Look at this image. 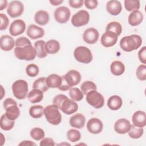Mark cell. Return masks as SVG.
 Masks as SVG:
<instances>
[{
	"instance_id": "6da1fadb",
	"label": "cell",
	"mask_w": 146,
	"mask_h": 146,
	"mask_svg": "<svg viewBox=\"0 0 146 146\" xmlns=\"http://www.w3.org/2000/svg\"><path fill=\"white\" fill-rule=\"evenodd\" d=\"M142 44L141 37L136 34L125 36L120 39V48L125 52H131L138 49Z\"/></svg>"
},
{
	"instance_id": "7a4b0ae2",
	"label": "cell",
	"mask_w": 146,
	"mask_h": 146,
	"mask_svg": "<svg viewBox=\"0 0 146 146\" xmlns=\"http://www.w3.org/2000/svg\"><path fill=\"white\" fill-rule=\"evenodd\" d=\"M15 56L19 60H33L36 56V52L32 45L24 47H15L14 50Z\"/></svg>"
},
{
	"instance_id": "3957f363",
	"label": "cell",
	"mask_w": 146,
	"mask_h": 146,
	"mask_svg": "<svg viewBox=\"0 0 146 146\" xmlns=\"http://www.w3.org/2000/svg\"><path fill=\"white\" fill-rule=\"evenodd\" d=\"M44 115L47 121L52 125H57L62 121L61 113L54 104L48 105L44 108Z\"/></svg>"
},
{
	"instance_id": "277c9868",
	"label": "cell",
	"mask_w": 146,
	"mask_h": 146,
	"mask_svg": "<svg viewBox=\"0 0 146 146\" xmlns=\"http://www.w3.org/2000/svg\"><path fill=\"white\" fill-rule=\"evenodd\" d=\"M11 88L14 96L19 100L25 99L28 95V84L25 80L19 79L15 81Z\"/></svg>"
},
{
	"instance_id": "5b68a950",
	"label": "cell",
	"mask_w": 146,
	"mask_h": 146,
	"mask_svg": "<svg viewBox=\"0 0 146 146\" xmlns=\"http://www.w3.org/2000/svg\"><path fill=\"white\" fill-rule=\"evenodd\" d=\"M75 59L82 63L88 64L92 60V54L90 48L85 46H78L74 51Z\"/></svg>"
},
{
	"instance_id": "8992f818",
	"label": "cell",
	"mask_w": 146,
	"mask_h": 146,
	"mask_svg": "<svg viewBox=\"0 0 146 146\" xmlns=\"http://www.w3.org/2000/svg\"><path fill=\"white\" fill-rule=\"evenodd\" d=\"M87 102L95 108L99 109L104 104V98L103 96L96 90L90 91L86 95Z\"/></svg>"
},
{
	"instance_id": "52a82bcc",
	"label": "cell",
	"mask_w": 146,
	"mask_h": 146,
	"mask_svg": "<svg viewBox=\"0 0 146 146\" xmlns=\"http://www.w3.org/2000/svg\"><path fill=\"white\" fill-rule=\"evenodd\" d=\"M90 21V14L85 10H81L74 14L71 18L72 25L76 27L86 25Z\"/></svg>"
},
{
	"instance_id": "ba28073f",
	"label": "cell",
	"mask_w": 146,
	"mask_h": 146,
	"mask_svg": "<svg viewBox=\"0 0 146 146\" xmlns=\"http://www.w3.org/2000/svg\"><path fill=\"white\" fill-rule=\"evenodd\" d=\"M24 11L23 4L19 1H13L9 3L7 9V13L11 18L20 17Z\"/></svg>"
},
{
	"instance_id": "9c48e42d",
	"label": "cell",
	"mask_w": 146,
	"mask_h": 146,
	"mask_svg": "<svg viewBox=\"0 0 146 146\" xmlns=\"http://www.w3.org/2000/svg\"><path fill=\"white\" fill-rule=\"evenodd\" d=\"M71 11L66 6H60L55 9L54 13V17L55 21L61 24L67 22L70 18Z\"/></svg>"
},
{
	"instance_id": "30bf717a",
	"label": "cell",
	"mask_w": 146,
	"mask_h": 146,
	"mask_svg": "<svg viewBox=\"0 0 146 146\" xmlns=\"http://www.w3.org/2000/svg\"><path fill=\"white\" fill-rule=\"evenodd\" d=\"M26 30L25 22L20 19L14 20L10 24L9 32L11 35L16 36L23 34Z\"/></svg>"
},
{
	"instance_id": "8fae6325",
	"label": "cell",
	"mask_w": 146,
	"mask_h": 146,
	"mask_svg": "<svg viewBox=\"0 0 146 146\" xmlns=\"http://www.w3.org/2000/svg\"><path fill=\"white\" fill-rule=\"evenodd\" d=\"M63 76L67 83L71 87L78 84L81 80L80 72L75 70H70Z\"/></svg>"
},
{
	"instance_id": "7c38bea8",
	"label": "cell",
	"mask_w": 146,
	"mask_h": 146,
	"mask_svg": "<svg viewBox=\"0 0 146 146\" xmlns=\"http://www.w3.org/2000/svg\"><path fill=\"white\" fill-rule=\"evenodd\" d=\"M78 109V104L68 98L62 102L60 110L66 115H71L75 113Z\"/></svg>"
},
{
	"instance_id": "4fadbf2b",
	"label": "cell",
	"mask_w": 146,
	"mask_h": 146,
	"mask_svg": "<svg viewBox=\"0 0 146 146\" xmlns=\"http://www.w3.org/2000/svg\"><path fill=\"white\" fill-rule=\"evenodd\" d=\"M87 128L91 133L98 134L102 131L103 124L99 119L93 117L87 121Z\"/></svg>"
},
{
	"instance_id": "5bb4252c",
	"label": "cell",
	"mask_w": 146,
	"mask_h": 146,
	"mask_svg": "<svg viewBox=\"0 0 146 146\" xmlns=\"http://www.w3.org/2000/svg\"><path fill=\"white\" fill-rule=\"evenodd\" d=\"M118 36L112 32L106 31L101 36V44L105 47H110L114 46L117 41Z\"/></svg>"
},
{
	"instance_id": "9a60e30c",
	"label": "cell",
	"mask_w": 146,
	"mask_h": 146,
	"mask_svg": "<svg viewBox=\"0 0 146 146\" xmlns=\"http://www.w3.org/2000/svg\"><path fill=\"white\" fill-rule=\"evenodd\" d=\"M99 33L95 28H88L86 29L83 34L84 41L88 44H95L98 40Z\"/></svg>"
},
{
	"instance_id": "2e32d148",
	"label": "cell",
	"mask_w": 146,
	"mask_h": 146,
	"mask_svg": "<svg viewBox=\"0 0 146 146\" xmlns=\"http://www.w3.org/2000/svg\"><path fill=\"white\" fill-rule=\"evenodd\" d=\"M130 121L125 119H119L116 121L114 124V129L119 134H125L128 132L131 128Z\"/></svg>"
},
{
	"instance_id": "e0dca14e",
	"label": "cell",
	"mask_w": 146,
	"mask_h": 146,
	"mask_svg": "<svg viewBox=\"0 0 146 146\" xmlns=\"http://www.w3.org/2000/svg\"><path fill=\"white\" fill-rule=\"evenodd\" d=\"M133 125L139 128H143L146 125V113L143 111H137L134 112L132 117Z\"/></svg>"
},
{
	"instance_id": "ac0fdd59",
	"label": "cell",
	"mask_w": 146,
	"mask_h": 146,
	"mask_svg": "<svg viewBox=\"0 0 146 146\" xmlns=\"http://www.w3.org/2000/svg\"><path fill=\"white\" fill-rule=\"evenodd\" d=\"M27 36L32 39L42 38L44 35V30L40 27L32 24L29 26L27 30Z\"/></svg>"
},
{
	"instance_id": "d6986e66",
	"label": "cell",
	"mask_w": 146,
	"mask_h": 146,
	"mask_svg": "<svg viewBox=\"0 0 146 146\" xmlns=\"http://www.w3.org/2000/svg\"><path fill=\"white\" fill-rule=\"evenodd\" d=\"M15 46V42L11 36L8 35H4L1 37L0 47L2 50L9 51L11 50Z\"/></svg>"
},
{
	"instance_id": "ffe728a7",
	"label": "cell",
	"mask_w": 146,
	"mask_h": 146,
	"mask_svg": "<svg viewBox=\"0 0 146 146\" xmlns=\"http://www.w3.org/2000/svg\"><path fill=\"white\" fill-rule=\"evenodd\" d=\"M106 10L110 14L115 16L119 15L121 13L122 10V6L119 1L111 0L107 3Z\"/></svg>"
},
{
	"instance_id": "44dd1931",
	"label": "cell",
	"mask_w": 146,
	"mask_h": 146,
	"mask_svg": "<svg viewBox=\"0 0 146 146\" xmlns=\"http://www.w3.org/2000/svg\"><path fill=\"white\" fill-rule=\"evenodd\" d=\"M69 123L72 127L81 129L84 126L86 118L82 113H78L72 115L70 117Z\"/></svg>"
},
{
	"instance_id": "7402d4cb",
	"label": "cell",
	"mask_w": 146,
	"mask_h": 146,
	"mask_svg": "<svg viewBox=\"0 0 146 146\" xmlns=\"http://www.w3.org/2000/svg\"><path fill=\"white\" fill-rule=\"evenodd\" d=\"M144 16L143 13L139 10L132 11L128 16V23L132 26H137L139 25L143 21Z\"/></svg>"
},
{
	"instance_id": "603a6c76",
	"label": "cell",
	"mask_w": 146,
	"mask_h": 146,
	"mask_svg": "<svg viewBox=\"0 0 146 146\" xmlns=\"http://www.w3.org/2000/svg\"><path fill=\"white\" fill-rule=\"evenodd\" d=\"M46 84L48 88H58L62 84V78L56 74H52L46 78Z\"/></svg>"
},
{
	"instance_id": "cb8c5ba5",
	"label": "cell",
	"mask_w": 146,
	"mask_h": 146,
	"mask_svg": "<svg viewBox=\"0 0 146 146\" xmlns=\"http://www.w3.org/2000/svg\"><path fill=\"white\" fill-rule=\"evenodd\" d=\"M123 104L122 99L118 95H112L107 100L108 107L112 111H116L120 109Z\"/></svg>"
},
{
	"instance_id": "d4e9b609",
	"label": "cell",
	"mask_w": 146,
	"mask_h": 146,
	"mask_svg": "<svg viewBox=\"0 0 146 146\" xmlns=\"http://www.w3.org/2000/svg\"><path fill=\"white\" fill-rule=\"evenodd\" d=\"M50 19L49 14L44 10L38 11L34 15V21L39 25L44 26L48 23Z\"/></svg>"
},
{
	"instance_id": "484cf974",
	"label": "cell",
	"mask_w": 146,
	"mask_h": 146,
	"mask_svg": "<svg viewBox=\"0 0 146 146\" xmlns=\"http://www.w3.org/2000/svg\"><path fill=\"white\" fill-rule=\"evenodd\" d=\"M59 42L55 39H50L45 43V50L47 54H55L60 50Z\"/></svg>"
},
{
	"instance_id": "4316f807",
	"label": "cell",
	"mask_w": 146,
	"mask_h": 146,
	"mask_svg": "<svg viewBox=\"0 0 146 146\" xmlns=\"http://www.w3.org/2000/svg\"><path fill=\"white\" fill-rule=\"evenodd\" d=\"M125 66L123 62L119 60H115L112 62L110 66V71L111 73L115 76H120L125 72Z\"/></svg>"
},
{
	"instance_id": "83f0119b",
	"label": "cell",
	"mask_w": 146,
	"mask_h": 146,
	"mask_svg": "<svg viewBox=\"0 0 146 146\" xmlns=\"http://www.w3.org/2000/svg\"><path fill=\"white\" fill-rule=\"evenodd\" d=\"M29 102L31 103H37L41 102L43 98V92L38 89L33 88L27 95Z\"/></svg>"
},
{
	"instance_id": "f1b7e54d",
	"label": "cell",
	"mask_w": 146,
	"mask_h": 146,
	"mask_svg": "<svg viewBox=\"0 0 146 146\" xmlns=\"http://www.w3.org/2000/svg\"><path fill=\"white\" fill-rule=\"evenodd\" d=\"M44 46L45 42L43 40H39L34 43V48L36 52V56L39 58H44L47 55Z\"/></svg>"
},
{
	"instance_id": "f546056e",
	"label": "cell",
	"mask_w": 146,
	"mask_h": 146,
	"mask_svg": "<svg viewBox=\"0 0 146 146\" xmlns=\"http://www.w3.org/2000/svg\"><path fill=\"white\" fill-rule=\"evenodd\" d=\"M14 120L9 119L5 113L2 115L0 119V126L1 128L4 131H10L14 126Z\"/></svg>"
},
{
	"instance_id": "4dcf8cb0",
	"label": "cell",
	"mask_w": 146,
	"mask_h": 146,
	"mask_svg": "<svg viewBox=\"0 0 146 146\" xmlns=\"http://www.w3.org/2000/svg\"><path fill=\"white\" fill-rule=\"evenodd\" d=\"M6 116L11 120H16L20 115V110L17 105H13L9 107L6 110Z\"/></svg>"
},
{
	"instance_id": "1f68e13d",
	"label": "cell",
	"mask_w": 146,
	"mask_h": 146,
	"mask_svg": "<svg viewBox=\"0 0 146 146\" xmlns=\"http://www.w3.org/2000/svg\"><path fill=\"white\" fill-rule=\"evenodd\" d=\"M106 31H111L115 34L117 36H119L122 32V26L121 24L116 21L111 22L109 23L106 28Z\"/></svg>"
},
{
	"instance_id": "d6a6232c",
	"label": "cell",
	"mask_w": 146,
	"mask_h": 146,
	"mask_svg": "<svg viewBox=\"0 0 146 146\" xmlns=\"http://www.w3.org/2000/svg\"><path fill=\"white\" fill-rule=\"evenodd\" d=\"M44 114V108L40 105L31 106L29 109V115L33 118L38 119Z\"/></svg>"
},
{
	"instance_id": "836d02e7",
	"label": "cell",
	"mask_w": 146,
	"mask_h": 146,
	"mask_svg": "<svg viewBox=\"0 0 146 146\" xmlns=\"http://www.w3.org/2000/svg\"><path fill=\"white\" fill-rule=\"evenodd\" d=\"M33 88L39 90L43 92H46L49 88L46 84V78L41 77L35 80L33 84Z\"/></svg>"
},
{
	"instance_id": "e575fe53",
	"label": "cell",
	"mask_w": 146,
	"mask_h": 146,
	"mask_svg": "<svg viewBox=\"0 0 146 146\" xmlns=\"http://www.w3.org/2000/svg\"><path fill=\"white\" fill-rule=\"evenodd\" d=\"M124 3V7L128 11L139 10L140 7V2L138 0H125Z\"/></svg>"
},
{
	"instance_id": "d590c367",
	"label": "cell",
	"mask_w": 146,
	"mask_h": 146,
	"mask_svg": "<svg viewBox=\"0 0 146 146\" xmlns=\"http://www.w3.org/2000/svg\"><path fill=\"white\" fill-rule=\"evenodd\" d=\"M128 133L131 138L137 139L143 136L144 133V129L143 128H139L135 127L133 125H131V128Z\"/></svg>"
},
{
	"instance_id": "8d00e7d4",
	"label": "cell",
	"mask_w": 146,
	"mask_h": 146,
	"mask_svg": "<svg viewBox=\"0 0 146 146\" xmlns=\"http://www.w3.org/2000/svg\"><path fill=\"white\" fill-rule=\"evenodd\" d=\"M69 96L72 100L80 102L83 99L84 94L78 88L73 87L69 91Z\"/></svg>"
},
{
	"instance_id": "74e56055",
	"label": "cell",
	"mask_w": 146,
	"mask_h": 146,
	"mask_svg": "<svg viewBox=\"0 0 146 146\" xmlns=\"http://www.w3.org/2000/svg\"><path fill=\"white\" fill-rule=\"evenodd\" d=\"M80 89L83 94L86 95L90 91L92 90H96L97 87L93 82L87 80L83 82V83L81 84Z\"/></svg>"
},
{
	"instance_id": "f35d334b",
	"label": "cell",
	"mask_w": 146,
	"mask_h": 146,
	"mask_svg": "<svg viewBox=\"0 0 146 146\" xmlns=\"http://www.w3.org/2000/svg\"><path fill=\"white\" fill-rule=\"evenodd\" d=\"M30 136L35 140H41L44 137L45 133L44 131L39 127H35L31 129L30 132Z\"/></svg>"
},
{
	"instance_id": "ab89813d",
	"label": "cell",
	"mask_w": 146,
	"mask_h": 146,
	"mask_svg": "<svg viewBox=\"0 0 146 146\" xmlns=\"http://www.w3.org/2000/svg\"><path fill=\"white\" fill-rule=\"evenodd\" d=\"M67 137L70 141L75 143L80 139L81 134L78 130L75 129H71L68 130L67 132Z\"/></svg>"
},
{
	"instance_id": "60d3db41",
	"label": "cell",
	"mask_w": 146,
	"mask_h": 146,
	"mask_svg": "<svg viewBox=\"0 0 146 146\" xmlns=\"http://www.w3.org/2000/svg\"><path fill=\"white\" fill-rule=\"evenodd\" d=\"M39 72V67L34 64L31 63L27 66L26 68V72L27 75L30 77H35L36 76Z\"/></svg>"
},
{
	"instance_id": "b9f144b4",
	"label": "cell",
	"mask_w": 146,
	"mask_h": 146,
	"mask_svg": "<svg viewBox=\"0 0 146 146\" xmlns=\"http://www.w3.org/2000/svg\"><path fill=\"white\" fill-rule=\"evenodd\" d=\"M136 75L137 78L141 81L146 80V66L145 64H140L136 69Z\"/></svg>"
},
{
	"instance_id": "7bdbcfd3",
	"label": "cell",
	"mask_w": 146,
	"mask_h": 146,
	"mask_svg": "<svg viewBox=\"0 0 146 146\" xmlns=\"http://www.w3.org/2000/svg\"><path fill=\"white\" fill-rule=\"evenodd\" d=\"M67 98L68 97L67 96H66L65 95L58 94V95H56L53 98V100H52L53 104L55 105L58 108V109L60 110V106H61V104H62V102H63V100H64Z\"/></svg>"
},
{
	"instance_id": "ee69618b",
	"label": "cell",
	"mask_w": 146,
	"mask_h": 146,
	"mask_svg": "<svg viewBox=\"0 0 146 146\" xmlns=\"http://www.w3.org/2000/svg\"><path fill=\"white\" fill-rule=\"evenodd\" d=\"M31 43L30 42V40L26 38V37H23V36H21L19 37L18 38H17L15 40V47H24L27 45H31Z\"/></svg>"
},
{
	"instance_id": "f6af8a7d",
	"label": "cell",
	"mask_w": 146,
	"mask_h": 146,
	"mask_svg": "<svg viewBox=\"0 0 146 146\" xmlns=\"http://www.w3.org/2000/svg\"><path fill=\"white\" fill-rule=\"evenodd\" d=\"M1 18V26L0 30H4L7 29L9 24V19L7 15L3 13H0Z\"/></svg>"
},
{
	"instance_id": "bcb514c9",
	"label": "cell",
	"mask_w": 146,
	"mask_h": 146,
	"mask_svg": "<svg viewBox=\"0 0 146 146\" xmlns=\"http://www.w3.org/2000/svg\"><path fill=\"white\" fill-rule=\"evenodd\" d=\"M138 58L139 60L143 64L146 63V47H143L138 52Z\"/></svg>"
},
{
	"instance_id": "7dc6e473",
	"label": "cell",
	"mask_w": 146,
	"mask_h": 146,
	"mask_svg": "<svg viewBox=\"0 0 146 146\" xmlns=\"http://www.w3.org/2000/svg\"><path fill=\"white\" fill-rule=\"evenodd\" d=\"M84 3L87 9L93 10L98 6V2L96 0H86L84 1Z\"/></svg>"
},
{
	"instance_id": "c3c4849f",
	"label": "cell",
	"mask_w": 146,
	"mask_h": 146,
	"mask_svg": "<svg viewBox=\"0 0 146 146\" xmlns=\"http://www.w3.org/2000/svg\"><path fill=\"white\" fill-rule=\"evenodd\" d=\"M70 6L74 9H78L83 5L84 1L83 0H70L68 1Z\"/></svg>"
},
{
	"instance_id": "681fc988",
	"label": "cell",
	"mask_w": 146,
	"mask_h": 146,
	"mask_svg": "<svg viewBox=\"0 0 146 146\" xmlns=\"http://www.w3.org/2000/svg\"><path fill=\"white\" fill-rule=\"evenodd\" d=\"M39 145L40 146H45V145H55V143L54 140L52 138L46 137L43 138L41 140L39 143Z\"/></svg>"
},
{
	"instance_id": "f907efd6",
	"label": "cell",
	"mask_w": 146,
	"mask_h": 146,
	"mask_svg": "<svg viewBox=\"0 0 146 146\" xmlns=\"http://www.w3.org/2000/svg\"><path fill=\"white\" fill-rule=\"evenodd\" d=\"M13 105H17V103L12 98H7L3 102V108H5V110L7 108L9 107L13 106Z\"/></svg>"
},
{
	"instance_id": "816d5d0a",
	"label": "cell",
	"mask_w": 146,
	"mask_h": 146,
	"mask_svg": "<svg viewBox=\"0 0 146 146\" xmlns=\"http://www.w3.org/2000/svg\"><path fill=\"white\" fill-rule=\"evenodd\" d=\"M62 84L61 86L58 88V89L60 91H67L68 90H70L71 88V87H70L67 83V82H66L64 78V76L63 75L62 76Z\"/></svg>"
},
{
	"instance_id": "f5cc1de1",
	"label": "cell",
	"mask_w": 146,
	"mask_h": 146,
	"mask_svg": "<svg viewBox=\"0 0 146 146\" xmlns=\"http://www.w3.org/2000/svg\"><path fill=\"white\" fill-rule=\"evenodd\" d=\"M19 145H36V144L30 140H23L19 144Z\"/></svg>"
},
{
	"instance_id": "db71d44e",
	"label": "cell",
	"mask_w": 146,
	"mask_h": 146,
	"mask_svg": "<svg viewBox=\"0 0 146 146\" xmlns=\"http://www.w3.org/2000/svg\"><path fill=\"white\" fill-rule=\"evenodd\" d=\"M7 5V1L6 0H1L0 1V10H4Z\"/></svg>"
},
{
	"instance_id": "11a10c76",
	"label": "cell",
	"mask_w": 146,
	"mask_h": 146,
	"mask_svg": "<svg viewBox=\"0 0 146 146\" xmlns=\"http://www.w3.org/2000/svg\"><path fill=\"white\" fill-rule=\"evenodd\" d=\"M49 2L52 6H58V5L61 4L63 2V1H62V0H50Z\"/></svg>"
}]
</instances>
